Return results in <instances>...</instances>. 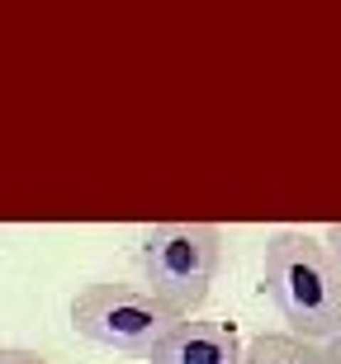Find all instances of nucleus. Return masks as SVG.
<instances>
[{
    "label": "nucleus",
    "instance_id": "3",
    "mask_svg": "<svg viewBox=\"0 0 341 364\" xmlns=\"http://www.w3.org/2000/svg\"><path fill=\"white\" fill-rule=\"evenodd\" d=\"M171 322H180V317L157 294H147L142 284L100 279V284H85L81 294L71 298L76 336L95 341L105 350H119V355H147L166 336Z\"/></svg>",
    "mask_w": 341,
    "mask_h": 364
},
{
    "label": "nucleus",
    "instance_id": "8",
    "mask_svg": "<svg viewBox=\"0 0 341 364\" xmlns=\"http://www.w3.org/2000/svg\"><path fill=\"white\" fill-rule=\"evenodd\" d=\"M322 355H327V364H341V331L322 341Z\"/></svg>",
    "mask_w": 341,
    "mask_h": 364
},
{
    "label": "nucleus",
    "instance_id": "7",
    "mask_svg": "<svg viewBox=\"0 0 341 364\" xmlns=\"http://www.w3.org/2000/svg\"><path fill=\"white\" fill-rule=\"evenodd\" d=\"M0 364H48L38 350H19V346H5L0 350Z\"/></svg>",
    "mask_w": 341,
    "mask_h": 364
},
{
    "label": "nucleus",
    "instance_id": "6",
    "mask_svg": "<svg viewBox=\"0 0 341 364\" xmlns=\"http://www.w3.org/2000/svg\"><path fill=\"white\" fill-rule=\"evenodd\" d=\"M318 242L327 246V256H332V270L341 274V223H332V228L322 232V237H318Z\"/></svg>",
    "mask_w": 341,
    "mask_h": 364
},
{
    "label": "nucleus",
    "instance_id": "1",
    "mask_svg": "<svg viewBox=\"0 0 341 364\" xmlns=\"http://www.w3.org/2000/svg\"><path fill=\"white\" fill-rule=\"evenodd\" d=\"M266 294L289 322V336L322 346L341 331V274L313 232L285 228L266 242Z\"/></svg>",
    "mask_w": 341,
    "mask_h": 364
},
{
    "label": "nucleus",
    "instance_id": "5",
    "mask_svg": "<svg viewBox=\"0 0 341 364\" xmlns=\"http://www.w3.org/2000/svg\"><path fill=\"white\" fill-rule=\"evenodd\" d=\"M242 364H327L318 341H299V336H280L266 331L242 350Z\"/></svg>",
    "mask_w": 341,
    "mask_h": 364
},
{
    "label": "nucleus",
    "instance_id": "2",
    "mask_svg": "<svg viewBox=\"0 0 341 364\" xmlns=\"http://www.w3.org/2000/svg\"><path fill=\"white\" fill-rule=\"evenodd\" d=\"M219 265H223V232L214 223H162L137 246L142 289L157 294L176 317H190L209 303Z\"/></svg>",
    "mask_w": 341,
    "mask_h": 364
},
{
    "label": "nucleus",
    "instance_id": "4",
    "mask_svg": "<svg viewBox=\"0 0 341 364\" xmlns=\"http://www.w3.org/2000/svg\"><path fill=\"white\" fill-rule=\"evenodd\" d=\"M147 364H242V341L228 322H180L147 350Z\"/></svg>",
    "mask_w": 341,
    "mask_h": 364
}]
</instances>
